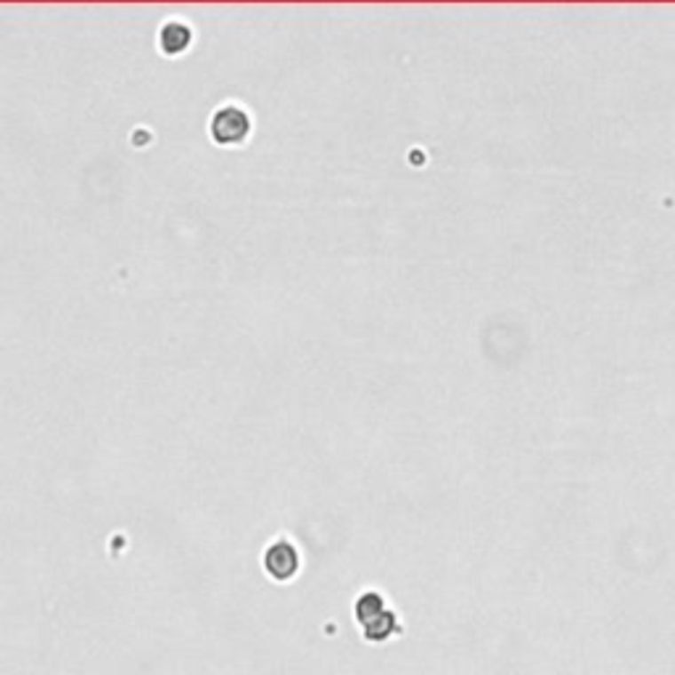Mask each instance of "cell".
Instances as JSON below:
<instances>
[{
    "mask_svg": "<svg viewBox=\"0 0 675 675\" xmlns=\"http://www.w3.org/2000/svg\"><path fill=\"white\" fill-rule=\"evenodd\" d=\"M211 138L217 146H241L251 135V116L238 103H225L211 116Z\"/></svg>",
    "mask_w": 675,
    "mask_h": 675,
    "instance_id": "6da1fadb",
    "label": "cell"
},
{
    "mask_svg": "<svg viewBox=\"0 0 675 675\" xmlns=\"http://www.w3.org/2000/svg\"><path fill=\"white\" fill-rule=\"evenodd\" d=\"M264 568L277 581H290L298 573V552L290 541H277L264 554Z\"/></svg>",
    "mask_w": 675,
    "mask_h": 675,
    "instance_id": "7a4b0ae2",
    "label": "cell"
},
{
    "mask_svg": "<svg viewBox=\"0 0 675 675\" xmlns=\"http://www.w3.org/2000/svg\"><path fill=\"white\" fill-rule=\"evenodd\" d=\"M190 27L185 24V21H177V19H171L167 21L164 27H162V32H159V45H162V51L167 53V56H177V53H185L187 51V45H190Z\"/></svg>",
    "mask_w": 675,
    "mask_h": 675,
    "instance_id": "3957f363",
    "label": "cell"
}]
</instances>
